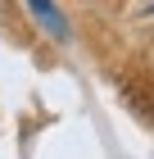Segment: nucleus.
Masks as SVG:
<instances>
[{"label": "nucleus", "mask_w": 154, "mask_h": 159, "mask_svg": "<svg viewBox=\"0 0 154 159\" xmlns=\"http://www.w3.org/2000/svg\"><path fill=\"white\" fill-rule=\"evenodd\" d=\"M27 9H32V18H36L41 27H46L50 37L68 41V18H64V14L55 9V0H27Z\"/></svg>", "instance_id": "f257e3e1"}, {"label": "nucleus", "mask_w": 154, "mask_h": 159, "mask_svg": "<svg viewBox=\"0 0 154 159\" xmlns=\"http://www.w3.org/2000/svg\"><path fill=\"white\" fill-rule=\"evenodd\" d=\"M122 96L131 100V109H141L145 118H154V86H150V82H141V77H127V82H122Z\"/></svg>", "instance_id": "f03ea898"}]
</instances>
